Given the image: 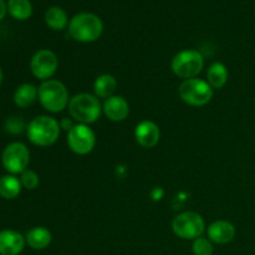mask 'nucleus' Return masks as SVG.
Wrapping results in <instances>:
<instances>
[{
    "mask_svg": "<svg viewBox=\"0 0 255 255\" xmlns=\"http://www.w3.org/2000/svg\"><path fill=\"white\" fill-rule=\"evenodd\" d=\"M59 69V59L52 50L41 49L30 60V70L36 79L41 81L50 80Z\"/></svg>",
    "mask_w": 255,
    "mask_h": 255,
    "instance_id": "nucleus-10",
    "label": "nucleus"
},
{
    "mask_svg": "<svg viewBox=\"0 0 255 255\" xmlns=\"http://www.w3.org/2000/svg\"><path fill=\"white\" fill-rule=\"evenodd\" d=\"M178 94L182 101L186 102L187 105L193 107H201L212 101L214 91L211 85L207 82V80L193 77V79L184 80L179 85Z\"/></svg>",
    "mask_w": 255,
    "mask_h": 255,
    "instance_id": "nucleus-5",
    "label": "nucleus"
},
{
    "mask_svg": "<svg viewBox=\"0 0 255 255\" xmlns=\"http://www.w3.org/2000/svg\"><path fill=\"white\" fill-rule=\"evenodd\" d=\"M117 89V80L110 74H102L96 77L94 82L95 96L99 99H109L114 96Z\"/></svg>",
    "mask_w": 255,
    "mask_h": 255,
    "instance_id": "nucleus-18",
    "label": "nucleus"
},
{
    "mask_svg": "<svg viewBox=\"0 0 255 255\" xmlns=\"http://www.w3.org/2000/svg\"><path fill=\"white\" fill-rule=\"evenodd\" d=\"M60 133V122L50 116L35 117L26 127L27 138L34 146L37 147L52 146L59 139Z\"/></svg>",
    "mask_w": 255,
    "mask_h": 255,
    "instance_id": "nucleus-3",
    "label": "nucleus"
},
{
    "mask_svg": "<svg viewBox=\"0 0 255 255\" xmlns=\"http://www.w3.org/2000/svg\"><path fill=\"white\" fill-rule=\"evenodd\" d=\"M102 112L110 121L122 122L128 117L129 105L125 97L114 95L105 100L102 105Z\"/></svg>",
    "mask_w": 255,
    "mask_h": 255,
    "instance_id": "nucleus-12",
    "label": "nucleus"
},
{
    "mask_svg": "<svg viewBox=\"0 0 255 255\" xmlns=\"http://www.w3.org/2000/svg\"><path fill=\"white\" fill-rule=\"evenodd\" d=\"M136 142L143 148H153L161 139V129L153 121L144 120L141 121L134 128Z\"/></svg>",
    "mask_w": 255,
    "mask_h": 255,
    "instance_id": "nucleus-11",
    "label": "nucleus"
},
{
    "mask_svg": "<svg viewBox=\"0 0 255 255\" xmlns=\"http://www.w3.org/2000/svg\"><path fill=\"white\" fill-rule=\"evenodd\" d=\"M172 231L178 238L184 241H194L204 233L206 222L197 212H183L174 217L172 222Z\"/></svg>",
    "mask_w": 255,
    "mask_h": 255,
    "instance_id": "nucleus-7",
    "label": "nucleus"
},
{
    "mask_svg": "<svg viewBox=\"0 0 255 255\" xmlns=\"http://www.w3.org/2000/svg\"><path fill=\"white\" fill-rule=\"evenodd\" d=\"M6 11H7L6 2H5L4 0H0V21H1V20L5 17V15H6Z\"/></svg>",
    "mask_w": 255,
    "mask_h": 255,
    "instance_id": "nucleus-26",
    "label": "nucleus"
},
{
    "mask_svg": "<svg viewBox=\"0 0 255 255\" xmlns=\"http://www.w3.org/2000/svg\"><path fill=\"white\" fill-rule=\"evenodd\" d=\"M67 110L71 119L75 120L77 124L90 126L101 117L102 105L99 97L95 95L81 92L70 99Z\"/></svg>",
    "mask_w": 255,
    "mask_h": 255,
    "instance_id": "nucleus-2",
    "label": "nucleus"
},
{
    "mask_svg": "<svg viewBox=\"0 0 255 255\" xmlns=\"http://www.w3.org/2000/svg\"><path fill=\"white\" fill-rule=\"evenodd\" d=\"M26 239L16 231L5 229L0 232V255H19L24 251Z\"/></svg>",
    "mask_w": 255,
    "mask_h": 255,
    "instance_id": "nucleus-14",
    "label": "nucleus"
},
{
    "mask_svg": "<svg viewBox=\"0 0 255 255\" xmlns=\"http://www.w3.org/2000/svg\"><path fill=\"white\" fill-rule=\"evenodd\" d=\"M5 129L10 133H21L24 129V122L20 117H10L6 122H5Z\"/></svg>",
    "mask_w": 255,
    "mask_h": 255,
    "instance_id": "nucleus-24",
    "label": "nucleus"
},
{
    "mask_svg": "<svg viewBox=\"0 0 255 255\" xmlns=\"http://www.w3.org/2000/svg\"><path fill=\"white\" fill-rule=\"evenodd\" d=\"M236 227L228 221H216L207 229L208 239L218 246H226L236 238Z\"/></svg>",
    "mask_w": 255,
    "mask_h": 255,
    "instance_id": "nucleus-13",
    "label": "nucleus"
},
{
    "mask_svg": "<svg viewBox=\"0 0 255 255\" xmlns=\"http://www.w3.org/2000/svg\"><path fill=\"white\" fill-rule=\"evenodd\" d=\"M229 79L228 69L222 62H213L207 71V82L213 90H221L227 85Z\"/></svg>",
    "mask_w": 255,
    "mask_h": 255,
    "instance_id": "nucleus-17",
    "label": "nucleus"
},
{
    "mask_svg": "<svg viewBox=\"0 0 255 255\" xmlns=\"http://www.w3.org/2000/svg\"><path fill=\"white\" fill-rule=\"evenodd\" d=\"M2 77H4V75H2V70H1V67H0V86H1Z\"/></svg>",
    "mask_w": 255,
    "mask_h": 255,
    "instance_id": "nucleus-27",
    "label": "nucleus"
},
{
    "mask_svg": "<svg viewBox=\"0 0 255 255\" xmlns=\"http://www.w3.org/2000/svg\"><path fill=\"white\" fill-rule=\"evenodd\" d=\"M75 125L76 124H74V122H72V120H70V119H62L61 121H60V127H61V129H64V131H66V132H69L70 129L75 126Z\"/></svg>",
    "mask_w": 255,
    "mask_h": 255,
    "instance_id": "nucleus-25",
    "label": "nucleus"
},
{
    "mask_svg": "<svg viewBox=\"0 0 255 255\" xmlns=\"http://www.w3.org/2000/svg\"><path fill=\"white\" fill-rule=\"evenodd\" d=\"M192 252H193V255H213V243H212L208 238L199 237V238L194 239L193 241V244H192Z\"/></svg>",
    "mask_w": 255,
    "mask_h": 255,
    "instance_id": "nucleus-22",
    "label": "nucleus"
},
{
    "mask_svg": "<svg viewBox=\"0 0 255 255\" xmlns=\"http://www.w3.org/2000/svg\"><path fill=\"white\" fill-rule=\"evenodd\" d=\"M21 182L20 178L14 174H6L0 178V196L4 199H14L21 192Z\"/></svg>",
    "mask_w": 255,
    "mask_h": 255,
    "instance_id": "nucleus-20",
    "label": "nucleus"
},
{
    "mask_svg": "<svg viewBox=\"0 0 255 255\" xmlns=\"http://www.w3.org/2000/svg\"><path fill=\"white\" fill-rule=\"evenodd\" d=\"M30 162V151L21 142H12L5 147L1 163L9 174H21L26 171Z\"/></svg>",
    "mask_w": 255,
    "mask_h": 255,
    "instance_id": "nucleus-8",
    "label": "nucleus"
},
{
    "mask_svg": "<svg viewBox=\"0 0 255 255\" xmlns=\"http://www.w3.org/2000/svg\"><path fill=\"white\" fill-rule=\"evenodd\" d=\"M25 239L30 248L35 249V251H42L51 244L52 236L51 232L45 227H35L27 232Z\"/></svg>",
    "mask_w": 255,
    "mask_h": 255,
    "instance_id": "nucleus-15",
    "label": "nucleus"
},
{
    "mask_svg": "<svg viewBox=\"0 0 255 255\" xmlns=\"http://www.w3.org/2000/svg\"><path fill=\"white\" fill-rule=\"evenodd\" d=\"M172 71L181 79L197 77L204 67V57L198 50L186 49L176 54L172 59Z\"/></svg>",
    "mask_w": 255,
    "mask_h": 255,
    "instance_id": "nucleus-6",
    "label": "nucleus"
},
{
    "mask_svg": "<svg viewBox=\"0 0 255 255\" xmlns=\"http://www.w3.org/2000/svg\"><path fill=\"white\" fill-rule=\"evenodd\" d=\"M69 34L75 41L94 42L101 37L104 32V22L92 12H80L74 15L69 21Z\"/></svg>",
    "mask_w": 255,
    "mask_h": 255,
    "instance_id": "nucleus-1",
    "label": "nucleus"
},
{
    "mask_svg": "<svg viewBox=\"0 0 255 255\" xmlns=\"http://www.w3.org/2000/svg\"><path fill=\"white\" fill-rule=\"evenodd\" d=\"M7 11L14 19L27 20L32 15V5L30 0H7Z\"/></svg>",
    "mask_w": 255,
    "mask_h": 255,
    "instance_id": "nucleus-21",
    "label": "nucleus"
},
{
    "mask_svg": "<svg viewBox=\"0 0 255 255\" xmlns=\"http://www.w3.org/2000/svg\"><path fill=\"white\" fill-rule=\"evenodd\" d=\"M69 148L79 156H85L94 151L96 146V134L89 125L76 124L67 132Z\"/></svg>",
    "mask_w": 255,
    "mask_h": 255,
    "instance_id": "nucleus-9",
    "label": "nucleus"
},
{
    "mask_svg": "<svg viewBox=\"0 0 255 255\" xmlns=\"http://www.w3.org/2000/svg\"><path fill=\"white\" fill-rule=\"evenodd\" d=\"M37 89H39L37 100L46 111L51 112V114H59L67 109L70 96L69 90L65 86L64 82L50 79L42 81Z\"/></svg>",
    "mask_w": 255,
    "mask_h": 255,
    "instance_id": "nucleus-4",
    "label": "nucleus"
},
{
    "mask_svg": "<svg viewBox=\"0 0 255 255\" xmlns=\"http://www.w3.org/2000/svg\"><path fill=\"white\" fill-rule=\"evenodd\" d=\"M20 182H21V186L24 188L32 191V189L37 188L40 183L39 174L36 172L31 171V169H26V171H24L20 174Z\"/></svg>",
    "mask_w": 255,
    "mask_h": 255,
    "instance_id": "nucleus-23",
    "label": "nucleus"
},
{
    "mask_svg": "<svg viewBox=\"0 0 255 255\" xmlns=\"http://www.w3.org/2000/svg\"><path fill=\"white\" fill-rule=\"evenodd\" d=\"M45 22L50 29L60 31L69 26V17L62 7L51 6L45 12Z\"/></svg>",
    "mask_w": 255,
    "mask_h": 255,
    "instance_id": "nucleus-19",
    "label": "nucleus"
},
{
    "mask_svg": "<svg viewBox=\"0 0 255 255\" xmlns=\"http://www.w3.org/2000/svg\"><path fill=\"white\" fill-rule=\"evenodd\" d=\"M39 96V89L32 84H22L15 90L14 92V104L21 109H27L32 106Z\"/></svg>",
    "mask_w": 255,
    "mask_h": 255,
    "instance_id": "nucleus-16",
    "label": "nucleus"
}]
</instances>
